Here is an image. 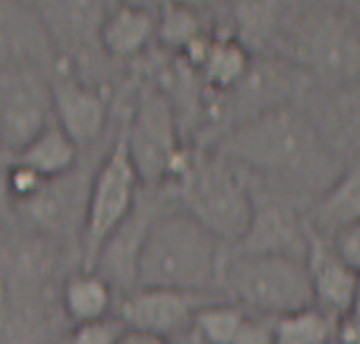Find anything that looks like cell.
<instances>
[{
    "mask_svg": "<svg viewBox=\"0 0 360 344\" xmlns=\"http://www.w3.org/2000/svg\"><path fill=\"white\" fill-rule=\"evenodd\" d=\"M113 288L97 272H78L64 281L62 288V307L66 316L76 323L99 321L111 314Z\"/></svg>",
    "mask_w": 360,
    "mask_h": 344,
    "instance_id": "ac0fdd59",
    "label": "cell"
},
{
    "mask_svg": "<svg viewBox=\"0 0 360 344\" xmlns=\"http://www.w3.org/2000/svg\"><path fill=\"white\" fill-rule=\"evenodd\" d=\"M158 15L144 5H118L115 10L101 17L99 24V45L113 59H132L146 50V45L155 38Z\"/></svg>",
    "mask_w": 360,
    "mask_h": 344,
    "instance_id": "5bb4252c",
    "label": "cell"
},
{
    "mask_svg": "<svg viewBox=\"0 0 360 344\" xmlns=\"http://www.w3.org/2000/svg\"><path fill=\"white\" fill-rule=\"evenodd\" d=\"M360 222V160L339 172L328 191L318 196L314 208V231L330 236L346 224Z\"/></svg>",
    "mask_w": 360,
    "mask_h": 344,
    "instance_id": "2e32d148",
    "label": "cell"
},
{
    "mask_svg": "<svg viewBox=\"0 0 360 344\" xmlns=\"http://www.w3.org/2000/svg\"><path fill=\"white\" fill-rule=\"evenodd\" d=\"M274 321L276 319L248 314L231 344H274Z\"/></svg>",
    "mask_w": 360,
    "mask_h": 344,
    "instance_id": "4316f807",
    "label": "cell"
},
{
    "mask_svg": "<svg viewBox=\"0 0 360 344\" xmlns=\"http://www.w3.org/2000/svg\"><path fill=\"white\" fill-rule=\"evenodd\" d=\"M202 36H207V33L202 29L200 15L188 8V5H165L158 15L155 38L165 47L184 52L188 45L195 43Z\"/></svg>",
    "mask_w": 360,
    "mask_h": 344,
    "instance_id": "7402d4cb",
    "label": "cell"
},
{
    "mask_svg": "<svg viewBox=\"0 0 360 344\" xmlns=\"http://www.w3.org/2000/svg\"><path fill=\"white\" fill-rule=\"evenodd\" d=\"M12 198L8 193V184H5V172H0V224H3L5 219L10 217L12 212Z\"/></svg>",
    "mask_w": 360,
    "mask_h": 344,
    "instance_id": "f1b7e54d",
    "label": "cell"
},
{
    "mask_svg": "<svg viewBox=\"0 0 360 344\" xmlns=\"http://www.w3.org/2000/svg\"><path fill=\"white\" fill-rule=\"evenodd\" d=\"M307 272L311 279V290H314V302L321 305L323 312H328L335 319L351 312L356 272H351L337 257L328 236L314 231L311 227H309Z\"/></svg>",
    "mask_w": 360,
    "mask_h": 344,
    "instance_id": "4fadbf2b",
    "label": "cell"
},
{
    "mask_svg": "<svg viewBox=\"0 0 360 344\" xmlns=\"http://www.w3.org/2000/svg\"><path fill=\"white\" fill-rule=\"evenodd\" d=\"M219 283L233 298V305L266 319H281L316 305L307 262L281 255L236 253L224 260Z\"/></svg>",
    "mask_w": 360,
    "mask_h": 344,
    "instance_id": "277c9868",
    "label": "cell"
},
{
    "mask_svg": "<svg viewBox=\"0 0 360 344\" xmlns=\"http://www.w3.org/2000/svg\"><path fill=\"white\" fill-rule=\"evenodd\" d=\"M139 177L127 156L125 139L120 134L94 170L90 189L85 193L83 224H80V246H83V267L92 272L94 260L104 243L125 224L139 196Z\"/></svg>",
    "mask_w": 360,
    "mask_h": 344,
    "instance_id": "8992f818",
    "label": "cell"
},
{
    "mask_svg": "<svg viewBox=\"0 0 360 344\" xmlns=\"http://www.w3.org/2000/svg\"><path fill=\"white\" fill-rule=\"evenodd\" d=\"M120 344H172L169 340H162V337H153V335H141V333H132L127 330V335L120 340Z\"/></svg>",
    "mask_w": 360,
    "mask_h": 344,
    "instance_id": "f546056e",
    "label": "cell"
},
{
    "mask_svg": "<svg viewBox=\"0 0 360 344\" xmlns=\"http://www.w3.org/2000/svg\"><path fill=\"white\" fill-rule=\"evenodd\" d=\"M236 246L238 253L245 255H281L307 262L309 224L285 200L271 198L259 203L252 198V219Z\"/></svg>",
    "mask_w": 360,
    "mask_h": 344,
    "instance_id": "30bf717a",
    "label": "cell"
},
{
    "mask_svg": "<svg viewBox=\"0 0 360 344\" xmlns=\"http://www.w3.org/2000/svg\"><path fill=\"white\" fill-rule=\"evenodd\" d=\"M245 316V309H240L233 302L212 300L193 314V321L188 328L205 344H231Z\"/></svg>",
    "mask_w": 360,
    "mask_h": 344,
    "instance_id": "44dd1931",
    "label": "cell"
},
{
    "mask_svg": "<svg viewBox=\"0 0 360 344\" xmlns=\"http://www.w3.org/2000/svg\"><path fill=\"white\" fill-rule=\"evenodd\" d=\"M328 238L332 243V250H335L337 257L342 260L351 272L360 274V222H353V224L337 229Z\"/></svg>",
    "mask_w": 360,
    "mask_h": 344,
    "instance_id": "484cf974",
    "label": "cell"
},
{
    "mask_svg": "<svg viewBox=\"0 0 360 344\" xmlns=\"http://www.w3.org/2000/svg\"><path fill=\"white\" fill-rule=\"evenodd\" d=\"M337 319L321 307H307L274 321V344H332Z\"/></svg>",
    "mask_w": 360,
    "mask_h": 344,
    "instance_id": "ffe728a7",
    "label": "cell"
},
{
    "mask_svg": "<svg viewBox=\"0 0 360 344\" xmlns=\"http://www.w3.org/2000/svg\"><path fill=\"white\" fill-rule=\"evenodd\" d=\"M188 217L205 227L217 241L236 243L252 219V189L240 167L219 153H188L186 165L169 181Z\"/></svg>",
    "mask_w": 360,
    "mask_h": 344,
    "instance_id": "3957f363",
    "label": "cell"
},
{
    "mask_svg": "<svg viewBox=\"0 0 360 344\" xmlns=\"http://www.w3.org/2000/svg\"><path fill=\"white\" fill-rule=\"evenodd\" d=\"M252 59L245 45L233 36H212L207 43V50L202 55L200 64L193 71L202 76L210 90L214 92H229L238 85V80L245 76Z\"/></svg>",
    "mask_w": 360,
    "mask_h": 344,
    "instance_id": "e0dca14e",
    "label": "cell"
},
{
    "mask_svg": "<svg viewBox=\"0 0 360 344\" xmlns=\"http://www.w3.org/2000/svg\"><path fill=\"white\" fill-rule=\"evenodd\" d=\"M217 298L200 293H179L162 288H137L120 305L118 319L127 330L167 340L191 326L193 314Z\"/></svg>",
    "mask_w": 360,
    "mask_h": 344,
    "instance_id": "9c48e42d",
    "label": "cell"
},
{
    "mask_svg": "<svg viewBox=\"0 0 360 344\" xmlns=\"http://www.w3.org/2000/svg\"><path fill=\"white\" fill-rule=\"evenodd\" d=\"M358 132H360V127H358Z\"/></svg>",
    "mask_w": 360,
    "mask_h": 344,
    "instance_id": "1f68e13d",
    "label": "cell"
},
{
    "mask_svg": "<svg viewBox=\"0 0 360 344\" xmlns=\"http://www.w3.org/2000/svg\"><path fill=\"white\" fill-rule=\"evenodd\" d=\"M66 177L47 181L36 198L24 203L29 217L40 227L64 229L69 224H83L85 200H80L71 184H66Z\"/></svg>",
    "mask_w": 360,
    "mask_h": 344,
    "instance_id": "d6986e66",
    "label": "cell"
},
{
    "mask_svg": "<svg viewBox=\"0 0 360 344\" xmlns=\"http://www.w3.org/2000/svg\"><path fill=\"white\" fill-rule=\"evenodd\" d=\"M120 134L134 172L146 186L169 184L191 153L181 144L179 118L158 83L139 85L132 113Z\"/></svg>",
    "mask_w": 360,
    "mask_h": 344,
    "instance_id": "5b68a950",
    "label": "cell"
},
{
    "mask_svg": "<svg viewBox=\"0 0 360 344\" xmlns=\"http://www.w3.org/2000/svg\"><path fill=\"white\" fill-rule=\"evenodd\" d=\"M125 335L127 328L118 316H104L99 321L78 323L73 328L69 344H120Z\"/></svg>",
    "mask_w": 360,
    "mask_h": 344,
    "instance_id": "cb8c5ba5",
    "label": "cell"
},
{
    "mask_svg": "<svg viewBox=\"0 0 360 344\" xmlns=\"http://www.w3.org/2000/svg\"><path fill=\"white\" fill-rule=\"evenodd\" d=\"M78 153L80 149L73 144V139L54 120H50L22 151H17V163L31 167L43 179L52 181L73 172Z\"/></svg>",
    "mask_w": 360,
    "mask_h": 344,
    "instance_id": "9a60e30c",
    "label": "cell"
},
{
    "mask_svg": "<svg viewBox=\"0 0 360 344\" xmlns=\"http://www.w3.org/2000/svg\"><path fill=\"white\" fill-rule=\"evenodd\" d=\"M5 184H8V193H10L12 203L24 205L43 191L47 179H43L38 172H33L31 167H26L22 163H12L10 170L5 172Z\"/></svg>",
    "mask_w": 360,
    "mask_h": 344,
    "instance_id": "d4e9b609",
    "label": "cell"
},
{
    "mask_svg": "<svg viewBox=\"0 0 360 344\" xmlns=\"http://www.w3.org/2000/svg\"><path fill=\"white\" fill-rule=\"evenodd\" d=\"M217 153L240 170L283 181L297 191L323 193L342 172L318 127L292 106L231 125L221 134Z\"/></svg>",
    "mask_w": 360,
    "mask_h": 344,
    "instance_id": "6da1fadb",
    "label": "cell"
},
{
    "mask_svg": "<svg viewBox=\"0 0 360 344\" xmlns=\"http://www.w3.org/2000/svg\"><path fill=\"white\" fill-rule=\"evenodd\" d=\"M351 312L360 314V274H356V288H353V302H351Z\"/></svg>",
    "mask_w": 360,
    "mask_h": 344,
    "instance_id": "4dcf8cb0",
    "label": "cell"
},
{
    "mask_svg": "<svg viewBox=\"0 0 360 344\" xmlns=\"http://www.w3.org/2000/svg\"><path fill=\"white\" fill-rule=\"evenodd\" d=\"M224 260V243L184 210L155 212L137 253L134 286L207 295Z\"/></svg>",
    "mask_w": 360,
    "mask_h": 344,
    "instance_id": "7a4b0ae2",
    "label": "cell"
},
{
    "mask_svg": "<svg viewBox=\"0 0 360 344\" xmlns=\"http://www.w3.org/2000/svg\"><path fill=\"white\" fill-rule=\"evenodd\" d=\"M52 120L73 139V144L87 146L99 137L106 123L108 102L99 87L87 85L76 76H59L50 87Z\"/></svg>",
    "mask_w": 360,
    "mask_h": 344,
    "instance_id": "8fae6325",
    "label": "cell"
},
{
    "mask_svg": "<svg viewBox=\"0 0 360 344\" xmlns=\"http://www.w3.org/2000/svg\"><path fill=\"white\" fill-rule=\"evenodd\" d=\"M295 66L332 83L360 78V36L346 15L335 10H314L292 26Z\"/></svg>",
    "mask_w": 360,
    "mask_h": 344,
    "instance_id": "52a82bcc",
    "label": "cell"
},
{
    "mask_svg": "<svg viewBox=\"0 0 360 344\" xmlns=\"http://www.w3.org/2000/svg\"><path fill=\"white\" fill-rule=\"evenodd\" d=\"M236 19H238V29H240L243 38H252V40H262L274 36L276 24L281 15H276L278 5L271 3H245L236 8Z\"/></svg>",
    "mask_w": 360,
    "mask_h": 344,
    "instance_id": "603a6c76",
    "label": "cell"
},
{
    "mask_svg": "<svg viewBox=\"0 0 360 344\" xmlns=\"http://www.w3.org/2000/svg\"><path fill=\"white\" fill-rule=\"evenodd\" d=\"M52 120L50 87L33 71L0 73V146L22 151Z\"/></svg>",
    "mask_w": 360,
    "mask_h": 344,
    "instance_id": "ba28073f",
    "label": "cell"
},
{
    "mask_svg": "<svg viewBox=\"0 0 360 344\" xmlns=\"http://www.w3.org/2000/svg\"><path fill=\"white\" fill-rule=\"evenodd\" d=\"M307 73L290 62H252L238 85L229 90L240 111L238 123L288 106V99L307 83Z\"/></svg>",
    "mask_w": 360,
    "mask_h": 344,
    "instance_id": "7c38bea8",
    "label": "cell"
},
{
    "mask_svg": "<svg viewBox=\"0 0 360 344\" xmlns=\"http://www.w3.org/2000/svg\"><path fill=\"white\" fill-rule=\"evenodd\" d=\"M337 344H360V314L349 312L337 319L335 326Z\"/></svg>",
    "mask_w": 360,
    "mask_h": 344,
    "instance_id": "83f0119b",
    "label": "cell"
}]
</instances>
